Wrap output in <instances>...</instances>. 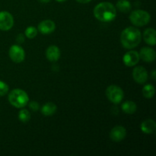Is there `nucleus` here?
I'll return each mask as SVG.
<instances>
[{
    "label": "nucleus",
    "instance_id": "1",
    "mask_svg": "<svg viewBox=\"0 0 156 156\" xmlns=\"http://www.w3.org/2000/svg\"><path fill=\"white\" fill-rule=\"evenodd\" d=\"M141 40V32L136 27H126L120 34V42L123 47L126 49L135 48L140 44Z\"/></svg>",
    "mask_w": 156,
    "mask_h": 156
},
{
    "label": "nucleus",
    "instance_id": "2",
    "mask_svg": "<svg viewBox=\"0 0 156 156\" xmlns=\"http://www.w3.org/2000/svg\"><path fill=\"white\" fill-rule=\"evenodd\" d=\"M94 15L98 21L102 22H110L116 18L117 11L112 3L103 2L98 3L94 7Z\"/></svg>",
    "mask_w": 156,
    "mask_h": 156
},
{
    "label": "nucleus",
    "instance_id": "3",
    "mask_svg": "<svg viewBox=\"0 0 156 156\" xmlns=\"http://www.w3.org/2000/svg\"><path fill=\"white\" fill-rule=\"evenodd\" d=\"M8 98L9 103L17 108H24L29 101V97L27 93L20 88L12 90Z\"/></svg>",
    "mask_w": 156,
    "mask_h": 156
},
{
    "label": "nucleus",
    "instance_id": "4",
    "mask_svg": "<svg viewBox=\"0 0 156 156\" xmlns=\"http://www.w3.org/2000/svg\"><path fill=\"white\" fill-rule=\"evenodd\" d=\"M129 20L133 24L138 27H143L149 24L151 16L149 12L143 10H135L131 12Z\"/></svg>",
    "mask_w": 156,
    "mask_h": 156
},
{
    "label": "nucleus",
    "instance_id": "5",
    "mask_svg": "<svg viewBox=\"0 0 156 156\" xmlns=\"http://www.w3.org/2000/svg\"><path fill=\"white\" fill-rule=\"evenodd\" d=\"M106 96L108 100L112 103L117 105L123 99V91L120 87L117 85H110L106 90Z\"/></svg>",
    "mask_w": 156,
    "mask_h": 156
},
{
    "label": "nucleus",
    "instance_id": "6",
    "mask_svg": "<svg viewBox=\"0 0 156 156\" xmlns=\"http://www.w3.org/2000/svg\"><path fill=\"white\" fill-rule=\"evenodd\" d=\"M9 54L10 59L16 63H19L24 61L25 57L24 49L18 45H12L9 49Z\"/></svg>",
    "mask_w": 156,
    "mask_h": 156
},
{
    "label": "nucleus",
    "instance_id": "7",
    "mask_svg": "<svg viewBox=\"0 0 156 156\" xmlns=\"http://www.w3.org/2000/svg\"><path fill=\"white\" fill-rule=\"evenodd\" d=\"M14 24V18L12 14L8 12H0V30H9Z\"/></svg>",
    "mask_w": 156,
    "mask_h": 156
},
{
    "label": "nucleus",
    "instance_id": "8",
    "mask_svg": "<svg viewBox=\"0 0 156 156\" xmlns=\"http://www.w3.org/2000/svg\"><path fill=\"white\" fill-rule=\"evenodd\" d=\"M126 136V130L123 126H116L110 132V138L112 141L118 143L125 139Z\"/></svg>",
    "mask_w": 156,
    "mask_h": 156
},
{
    "label": "nucleus",
    "instance_id": "9",
    "mask_svg": "<svg viewBox=\"0 0 156 156\" xmlns=\"http://www.w3.org/2000/svg\"><path fill=\"white\" fill-rule=\"evenodd\" d=\"M133 79L139 84H144L148 80V73L143 66H137L133 71Z\"/></svg>",
    "mask_w": 156,
    "mask_h": 156
},
{
    "label": "nucleus",
    "instance_id": "10",
    "mask_svg": "<svg viewBox=\"0 0 156 156\" xmlns=\"http://www.w3.org/2000/svg\"><path fill=\"white\" fill-rule=\"evenodd\" d=\"M140 55H139L138 52L132 50V51H129L125 53L123 60L126 66L131 67L136 65L140 61Z\"/></svg>",
    "mask_w": 156,
    "mask_h": 156
},
{
    "label": "nucleus",
    "instance_id": "11",
    "mask_svg": "<svg viewBox=\"0 0 156 156\" xmlns=\"http://www.w3.org/2000/svg\"><path fill=\"white\" fill-rule=\"evenodd\" d=\"M56 29V24L51 20H44L38 24V30L42 34H50Z\"/></svg>",
    "mask_w": 156,
    "mask_h": 156
},
{
    "label": "nucleus",
    "instance_id": "12",
    "mask_svg": "<svg viewBox=\"0 0 156 156\" xmlns=\"http://www.w3.org/2000/svg\"><path fill=\"white\" fill-rule=\"evenodd\" d=\"M140 58H141L143 61L146 62H153L155 59V51L150 47H143L140 50Z\"/></svg>",
    "mask_w": 156,
    "mask_h": 156
},
{
    "label": "nucleus",
    "instance_id": "13",
    "mask_svg": "<svg viewBox=\"0 0 156 156\" xmlns=\"http://www.w3.org/2000/svg\"><path fill=\"white\" fill-rule=\"evenodd\" d=\"M47 59L50 62H56L60 57V50L55 45H51L46 50Z\"/></svg>",
    "mask_w": 156,
    "mask_h": 156
},
{
    "label": "nucleus",
    "instance_id": "14",
    "mask_svg": "<svg viewBox=\"0 0 156 156\" xmlns=\"http://www.w3.org/2000/svg\"><path fill=\"white\" fill-rule=\"evenodd\" d=\"M141 130L146 134H152L155 131L156 123L152 119H147L141 123Z\"/></svg>",
    "mask_w": 156,
    "mask_h": 156
},
{
    "label": "nucleus",
    "instance_id": "15",
    "mask_svg": "<svg viewBox=\"0 0 156 156\" xmlns=\"http://www.w3.org/2000/svg\"><path fill=\"white\" fill-rule=\"evenodd\" d=\"M156 31L154 28H147L143 33L145 42L150 46H155L156 44Z\"/></svg>",
    "mask_w": 156,
    "mask_h": 156
},
{
    "label": "nucleus",
    "instance_id": "16",
    "mask_svg": "<svg viewBox=\"0 0 156 156\" xmlns=\"http://www.w3.org/2000/svg\"><path fill=\"white\" fill-rule=\"evenodd\" d=\"M56 105L52 102H47L45 105H44L41 108V113L44 116H52L56 112Z\"/></svg>",
    "mask_w": 156,
    "mask_h": 156
},
{
    "label": "nucleus",
    "instance_id": "17",
    "mask_svg": "<svg viewBox=\"0 0 156 156\" xmlns=\"http://www.w3.org/2000/svg\"><path fill=\"white\" fill-rule=\"evenodd\" d=\"M122 110L127 114H133L136 111L137 106L135 102L132 101H126L122 105Z\"/></svg>",
    "mask_w": 156,
    "mask_h": 156
},
{
    "label": "nucleus",
    "instance_id": "18",
    "mask_svg": "<svg viewBox=\"0 0 156 156\" xmlns=\"http://www.w3.org/2000/svg\"><path fill=\"white\" fill-rule=\"evenodd\" d=\"M117 8L120 12L127 13L131 9V4L127 0H119L117 2Z\"/></svg>",
    "mask_w": 156,
    "mask_h": 156
},
{
    "label": "nucleus",
    "instance_id": "19",
    "mask_svg": "<svg viewBox=\"0 0 156 156\" xmlns=\"http://www.w3.org/2000/svg\"><path fill=\"white\" fill-rule=\"evenodd\" d=\"M155 87L152 85H150V84L146 85L143 88V96L146 98H152L155 95Z\"/></svg>",
    "mask_w": 156,
    "mask_h": 156
},
{
    "label": "nucleus",
    "instance_id": "20",
    "mask_svg": "<svg viewBox=\"0 0 156 156\" xmlns=\"http://www.w3.org/2000/svg\"><path fill=\"white\" fill-rule=\"evenodd\" d=\"M18 119L23 123H27L30 119V114L26 109H22L18 114Z\"/></svg>",
    "mask_w": 156,
    "mask_h": 156
},
{
    "label": "nucleus",
    "instance_id": "21",
    "mask_svg": "<svg viewBox=\"0 0 156 156\" xmlns=\"http://www.w3.org/2000/svg\"><path fill=\"white\" fill-rule=\"evenodd\" d=\"M37 34V30L33 26L27 27L25 30V36L29 39H33Z\"/></svg>",
    "mask_w": 156,
    "mask_h": 156
},
{
    "label": "nucleus",
    "instance_id": "22",
    "mask_svg": "<svg viewBox=\"0 0 156 156\" xmlns=\"http://www.w3.org/2000/svg\"><path fill=\"white\" fill-rule=\"evenodd\" d=\"M9 85L3 81L0 80V96H4L9 92Z\"/></svg>",
    "mask_w": 156,
    "mask_h": 156
},
{
    "label": "nucleus",
    "instance_id": "23",
    "mask_svg": "<svg viewBox=\"0 0 156 156\" xmlns=\"http://www.w3.org/2000/svg\"><path fill=\"white\" fill-rule=\"evenodd\" d=\"M29 108L33 111H37L40 109L39 104L37 101H31L29 103Z\"/></svg>",
    "mask_w": 156,
    "mask_h": 156
},
{
    "label": "nucleus",
    "instance_id": "24",
    "mask_svg": "<svg viewBox=\"0 0 156 156\" xmlns=\"http://www.w3.org/2000/svg\"><path fill=\"white\" fill-rule=\"evenodd\" d=\"M17 41L19 43H23L24 41V36L22 34H19L18 36L17 37Z\"/></svg>",
    "mask_w": 156,
    "mask_h": 156
},
{
    "label": "nucleus",
    "instance_id": "25",
    "mask_svg": "<svg viewBox=\"0 0 156 156\" xmlns=\"http://www.w3.org/2000/svg\"><path fill=\"white\" fill-rule=\"evenodd\" d=\"M76 1H77L79 3H82V4H85V3H88L89 2H91V0H76Z\"/></svg>",
    "mask_w": 156,
    "mask_h": 156
},
{
    "label": "nucleus",
    "instance_id": "26",
    "mask_svg": "<svg viewBox=\"0 0 156 156\" xmlns=\"http://www.w3.org/2000/svg\"><path fill=\"white\" fill-rule=\"evenodd\" d=\"M39 1L42 3H48V2H50L51 0H39Z\"/></svg>",
    "mask_w": 156,
    "mask_h": 156
},
{
    "label": "nucleus",
    "instance_id": "27",
    "mask_svg": "<svg viewBox=\"0 0 156 156\" xmlns=\"http://www.w3.org/2000/svg\"><path fill=\"white\" fill-rule=\"evenodd\" d=\"M152 79H153L154 80H155V70H153V71H152Z\"/></svg>",
    "mask_w": 156,
    "mask_h": 156
},
{
    "label": "nucleus",
    "instance_id": "28",
    "mask_svg": "<svg viewBox=\"0 0 156 156\" xmlns=\"http://www.w3.org/2000/svg\"><path fill=\"white\" fill-rule=\"evenodd\" d=\"M56 1L59 2H66V0H56Z\"/></svg>",
    "mask_w": 156,
    "mask_h": 156
}]
</instances>
